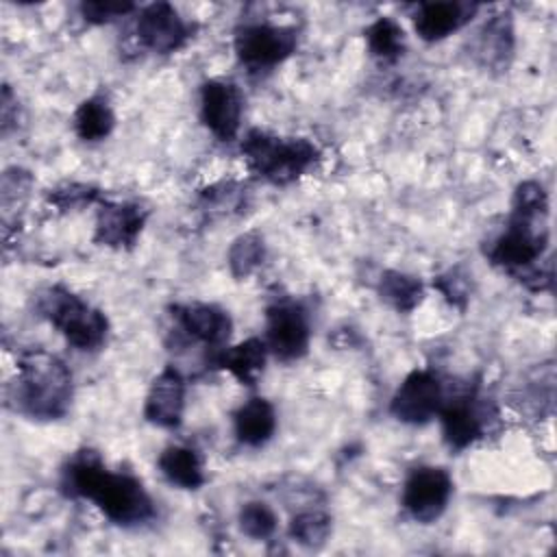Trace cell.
Segmentation results:
<instances>
[{
  "mask_svg": "<svg viewBox=\"0 0 557 557\" xmlns=\"http://www.w3.org/2000/svg\"><path fill=\"white\" fill-rule=\"evenodd\" d=\"M183 409L185 379L174 366H168L150 383L144 403V418L161 429H176L183 420Z\"/></svg>",
  "mask_w": 557,
  "mask_h": 557,
  "instance_id": "5bb4252c",
  "label": "cell"
},
{
  "mask_svg": "<svg viewBox=\"0 0 557 557\" xmlns=\"http://www.w3.org/2000/svg\"><path fill=\"white\" fill-rule=\"evenodd\" d=\"M433 285L457 307L463 309L466 300H468V276L459 270V268H453L448 270L446 274L437 276L433 281Z\"/></svg>",
  "mask_w": 557,
  "mask_h": 557,
  "instance_id": "f1b7e54d",
  "label": "cell"
},
{
  "mask_svg": "<svg viewBox=\"0 0 557 557\" xmlns=\"http://www.w3.org/2000/svg\"><path fill=\"white\" fill-rule=\"evenodd\" d=\"M148 211L137 202H102L96 218L94 242L109 248H133Z\"/></svg>",
  "mask_w": 557,
  "mask_h": 557,
  "instance_id": "4fadbf2b",
  "label": "cell"
},
{
  "mask_svg": "<svg viewBox=\"0 0 557 557\" xmlns=\"http://www.w3.org/2000/svg\"><path fill=\"white\" fill-rule=\"evenodd\" d=\"M309 318L292 300H281L265 311V346L281 361L300 359L309 348Z\"/></svg>",
  "mask_w": 557,
  "mask_h": 557,
  "instance_id": "ba28073f",
  "label": "cell"
},
{
  "mask_svg": "<svg viewBox=\"0 0 557 557\" xmlns=\"http://www.w3.org/2000/svg\"><path fill=\"white\" fill-rule=\"evenodd\" d=\"M135 35L146 50L170 54L185 46V41L191 37V28L172 4L152 2L139 11Z\"/></svg>",
  "mask_w": 557,
  "mask_h": 557,
  "instance_id": "30bf717a",
  "label": "cell"
},
{
  "mask_svg": "<svg viewBox=\"0 0 557 557\" xmlns=\"http://www.w3.org/2000/svg\"><path fill=\"white\" fill-rule=\"evenodd\" d=\"M235 435L244 446H263L276 431V411L265 398L246 400L233 416Z\"/></svg>",
  "mask_w": 557,
  "mask_h": 557,
  "instance_id": "ac0fdd59",
  "label": "cell"
},
{
  "mask_svg": "<svg viewBox=\"0 0 557 557\" xmlns=\"http://www.w3.org/2000/svg\"><path fill=\"white\" fill-rule=\"evenodd\" d=\"M100 198V191L91 185H78V183H70L63 187H57L54 191H50L48 200L54 202L59 209H74L81 205H91Z\"/></svg>",
  "mask_w": 557,
  "mask_h": 557,
  "instance_id": "4316f807",
  "label": "cell"
},
{
  "mask_svg": "<svg viewBox=\"0 0 557 557\" xmlns=\"http://www.w3.org/2000/svg\"><path fill=\"white\" fill-rule=\"evenodd\" d=\"M161 474L181 490H198L205 483V466L200 455L187 446H168L157 459Z\"/></svg>",
  "mask_w": 557,
  "mask_h": 557,
  "instance_id": "d6986e66",
  "label": "cell"
},
{
  "mask_svg": "<svg viewBox=\"0 0 557 557\" xmlns=\"http://www.w3.org/2000/svg\"><path fill=\"white\" fill-rule=\"evenodd\" d=\"M479 11L474 2H422L413 13V28L424 41H440L463 28Z\"/></svg>",
  "mask_w": 557,
  "mask_h": 557,
  "instance_id": "2e32d148",
  "label": "cell"
},
{
  "mask_svg": "<svg viewBox=\"0 0 557 557\" xmlns=\"http://www.w3.org/2000/svg\"><path fill=\"white\" fill-rule=\"evenodd\" d=\"M239 529L252 540H268L276 531V513L270 505L261 500H250L239 509Z\"/></svg>",
  "mask_w": 557,
  "mask_h": 557,
  "instance_id": "484cf974",
  "label": "cell"
},
{
  "mask_svg": "<svg viewBox=\"0 0 557 557\" xmlns=\"http://www.w3.org/2000/svg\"><path fill=\"white\" fill-rule=\"evenodd\" d=\"M548 198L540 183L527 181L516 189L513 211L507 228L496 237L487 257L494 265L516 274L533 289H544L550 283V272L533 270V263L544 255L548 244Z\"/></svg>",
  "mask_w": 557,
  "mask_h": 557,
  "instance_id": "6da1fadb",
  "label": "cell"
},
{
  "mask_svg": "<svg viewBox=\"0 0 557 557\" xmlns=\"http://www.w3.org/2000/svg\"><path fill=\"white\" fill-rule=\"evenodd\" d=\"M513 50V28L509 15L492 17L479 33L476 57L487 67L507 65V57Z\"/></svg>",
  "mask_w": 557,
  "mask_h": 557,
  "instance_id": "ffe728a7",
  "label": "cell"
},
{
  "mask_svg": "<svg viewBox=\"0 0 557 557\" xmlns=\"http://www.w3.org/2000/svg\"><path fill=\"white\" fill-rule=\"evenodd\" d=\"M263 257H265L263 237L259 233H244L228 248V268L233 276L246 278L263 263Z\"/></svg>",
  "mask_w": 557,
  "mask_h": 557,
  "instance_id": "cb8c5ba5",
  "label": "cell"
},
{
  "mask_svg": "<svg viewBox=\"0 0 557 557\" xmlns=\"http://www.w3.org/2000/svg\"><path fill=\"white\" fill-rule=\"evenodd\" d=\"M453 496V479L444 468L420 466L409 472L403 485V507L407 513L422 522H435Z\"/></svg>",
  "mask_w": 557,
  "mask_h": 557,
  "instance_id": "52a82bcc",
  "label": "cell"
},
{
  "mask_svg": "<svg viewBox=\"0 0 557 557\" xmlns=\"http://www.w3.org/2000/svg\"><path fill=\"white\" fill-rule=\"evenodd\" d=\"M172 311H174L172 315H174L176 324L181 326V331L187 337L211 348L213 355L220 348H224V344L231 337V331H233L231 315L215 305L187 302V305H176Z\"/></svg>",
  "mask_w": 557,
  "mask_h": 557,
  "instance_id": "7c38bea8",
  "label": "cell"
},
{
  "mask_svg": "<svg viewBox=\"0 0 557 557\" xmlns=\"http://www.w3.org/2000/svg\"><path fill=\"white\" fill-rule=\"evenodd\" d=\"M366 41L370 52L385 61L394 63L405 52V30L392 17H379L366 28Z\"/></svg>",
  "mask_w": 557,
  "mask_h": 557,
  "instance_id": "603a6c76",
  "label": "cell"
},
{
  "mask_svg": "<svg viewBox=\"0 0 557 557\" xmlns=\"http://www.w3.org/2000/svg\"><path fill=\"white\" fill-rule=\"evenodd\" d=\"M242 109L244 100L233 83L207 81L200 87V117L220 141H233L237 137Z\"/></svg>",
  "mask_w": 557,
  "mask_h": 557,
  "instance_id": "8fae6325",
  "label": "cell"
},
{
  "mask_svg": "<svg viewBox=\"0 0 557 557\" xmlns=\"http://www.w3.org/2000/svg\"><path fill=\"white\" fill-rule=\"evenodd\" d=\"M268 357V346L259 337H248L231 348H220L213 355V363L231 372L242 385H255L263 372Z\"/></svg>",
  "mask_w": 557,
  "mask_h": 557,
  "instance_id": "e0dca14e",
  "label": "cell"
},
{
  "mask_svg": "<svg viewBox=\"0 0 557 557\" xmlns=\"http://www.w3.org/2000/svg\"><path fill=\"white\" fill-rule=\"evenodd\" d=\"M248 168L274 185H287L302 176L318 159V148L302 137H276L252 128L242 139Z\"/></svg>",
  "mask_w": 557,
  "mask_h": 557,
  "instance_id": "5b68a950",
  "label": "cell"
},
{
  "mask_svg": "<svg viewBox=\"0 0 557 557\" xmlns=\"http://www.w3.org/2000/svg\"><path fill=\"white\" fill-rule=\"evenodd\" d=\"M61 483L72 496L91 500L115 524L135 527L154 518V503L144 485L126 472H111L94 450H78Z\"/></svg>",
  "mask_w": 557,
  "mask_h": 557,
  "instance_id": "7a4b0ae2",
  "label": "cell"
},
{
  "mask_svg": "<svg viewBox=\"0 0 557 557\" xmlns=\"http://www.w3.org/2000/svg\"><path fill=\"white\" fill-rule=\"evenodd\" d=\"M474 400L476 396L472 389L455 396H444L437 416L442 422L444 440L453 450H463L483 431V418Z\"/></svg>",
  "mask_w": 557,
  "mask_h": 557,
  "instance_id": "9a60e30c",
  "label": "cell"
},
{
  "mask_svg": "<svg viewBox=\"0 0 557 557\" xmlns=\"http://www.w3.org/2000/svg\"><path fill=\"white\" fill-rule=\"evenodd\" d=\"M35 309L78 350H96L107 342V315L61 285L41 289Z\"/></svg>",
  "mask_w": 557,
  "mask_h": 557,
  "instance_id": "277c9868",
  "label": "cell"
},
{
  "mask_svg": "<svg viewBox=\"0 0 557 557\" xmlns=\"http://www.w3.org/2000/svg\"><path fill=\"white\" fill-rule=\"evenodd\" d=\"M115 115L104 98H87L74 111V131L83 141H100L113 131Z\"/></svg>",
  "mask_w": 557,
  "mask_h": 557,
  "instance_id": "44dd1931",
  "label": "cell"
},
{
  "mask_svg": "<svg viewBox=\"0 0 557 557\" xmlns=\"http://www.w3.org/2000/svg\"><path fill=\"white\" fill-rule=\"evenodd\" d=\"M289 535L307 548H318L331 535V518L320 509L298 511L289 522Z\"/></svg>",
  "mask_w": 557,
  "mask_h": 557,
  "instance_id": "d4e9b609",
  "label": "cell"
},
{
  "mask_svg": "<svg viewBox=\"0 0 557 557\" xmlns=\"http://www.w3.org/2000/svg\"><path fill=\"white\" fill-rule=\"evenodd\" d=\"M444 396L442 379L433 370H413L394 392L389 411L400 422L424 424L437 416Z\"/></svg>",
  "mask_w": 557,
  "mask_h": 557,
  "instance_id": "9c48e42d",
  "label": "cell"
},
{
  "mask_svg": "<svg viewBox=\"0 0 557 557\" xmlns=\"http://www.w3.org/2000/svg\"><path fill=\"white\" fill-rule=\"evenodd\" d=\"M7 400L15 411L35 420L63 418L72 403V372L57 355L28 350L17 359Z\"/></svg>",
  "mask_w": 557,
  "mask_h": 557,
  "instance_id": "3957f363",
  "label": "cell"
},
{
  "mask_svg": "<svg viewBox=\"0 0 557 557\" xmlns=\"http://www.w3.org/2000/svg\"><path fill=\"white\" fill-rule=\"evenodd\" d=\"M235 54L250 70H270L283 63L298 46L296 30L268 22L246 24L235 33Z\"/></svg>",
  "mask_w": 557,
  "mask_h": 557,
  "instance_id": "8992f818",
  "label": "cell"
},
{
  "mask_svg": "<svg viewBox=\"0 0 557 557\" xmlns=\"http://www.w3.org/2000/svg\"><path fill=\"white\" fill-rule=\"evenodd\" d=\"M379 294L396 311L407 313L420 305L424 289L416 276L398 272V270H387V272H383V276L379 281Z\"/></svg>",
  "mask_w": 557,
  "mask_h": 557,
  "instance_id": "7402d4cb",
  "label": "cell"
},
{
  "mask_svg": "<svg viewBox=\"0 0 557 557\" xmlns=\"http://www.w3.org/2000/svg\"><path fill=\"white\" fill-rule=\"evenodd\" d=\"M133 11H135V4H131V2H111V0H107V2H83L81 4L83 17L91 24H107V22L124 17Z\"/></svg>",
  "mask_w": 557,
  "mask_h": 557,
  "instance_id": "83f0119b",
  "label": "cell"
}]
</instances>
